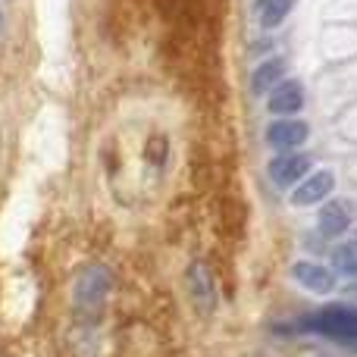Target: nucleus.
I'll return each instance as SVG.
<instances>
[{
  "label": "nucleus",
  "mask_w": 357,
  "mask_h": 357,
  "mask_svg": "<svg viewBox=\"0 0 357 357\" xmlns=\"http://www.w3.org/2000/svg\"><path fill=\"white\" fill-rule=\"evenodd\" d=\"M307 329L320 335H329V339H339L345 345L357 348V310L345 307V304H333V307H323L320 314H314L307 323Z\"/></svg>",
  "instance_id": "obj_1"
},
{
  "label": "nucleus",
  "mask_w": 357,
  "mask_h": 357,
  "mask_svg": "<svg viewBox=\"0 0 357 357\" xmlns=\"http://www.w3.org/2000/svg\"><path fill=\"white\" fill-rule=\"evenodd\" d=\"M307 135H310V129L301 119H276V123L266 129V144L285 154V151L301 148V144L307 142Z\"/></svg>",
  "instance_id": "obj_2"
},
{
  "label": "nucleus",
  "mask_w": 357,
  "mask_h": 357,
  "mask_svg": "<svg viewBox=\"0 0 357 357\" xmlns=\"http://www.w3.org/2000/svg\"><path fill=\"white\" fill-rule=\"evenodd\" d=\"M107 289H110V273H107L104 266H88V270L82 273L79 285H75V301H79L82 307H98V304L104 301Z\"/></svg>",
  "instance_id": "obj_3"
},
{
  "label": "nucleus",
  "mask_w": 357,
  "mask_h": 357,
  "mask_svg": "<svg viewBox=\"0 0 357 357\" xmlns=\"http://www.w3.org/2000/svg\"><path fill=\"white\" fill-rule=\"evenodd\" d=\"M266 107H270V113H276V116H291V113H298L304 107V88L301 82L289 79V82H279L276 88H270V100H266Z\"/></svg>",
  "instance_id": "obj_4"
},
{
  "label": "nucleus",
  "mask_w": 357,
  "mask_h": 357,
  "mask_svg": "<svg viewBox=\"0 0 357 357\" xmlns=\"http://www.w3.org/2000/svg\"><path fill=\"white\" fill-rule=\"evenodd\" d=\"M335 191V176L329 169H320L307 178V182L298 185V191H291V204L298 207H310V204H320L323 197H329Z\"/></svg>",
  "instance_id": "obj_5"
},
{
  "label": "nucleus",
  "mask_w": 357,
  "mask_h": 357,
  "mask_svg": "<svg viewBox=\"0 0 357 357\" xmlns=\"http://www.w3.org/2000/svg\"><path fill=\"white\" fill-rule=\"evenodd\" d=\"M307 169H310V157L289 154V151H285L282 157H276V160L270 163V178L276 185H282V188H289V185H295Z\"/></svg>",
  "instance_id": "obj_6"
},
{
  "label": "nucleus",
  "mask_w": 357,
  "mask_h": 357,
  "mask_svg": "<svg viewBox=\"0 0 357 357\" xmlns=\"http://www.w3.org/2000/svg\"><path fill=\"white\" fill-rule=\"evenodd\" d=\"M291 276H295L304 289H314V291H333V285H335L333 273L323 264H310V260H301V264L291 266Z\"/></svg>",
  "instance_id": "obj_7"
},
{
  "label": "nucleus",
  "mask_w": 357,
  "mask_h": 357,
  "mask_svg": "<svg viewBox=\"0 0 357 357\" xmlns=\"http://www.w3.org/2000/svg\"><path fill=\"white\" fill-rule=\"evenodd\" d=\"M188 285L195 291V301L201 304L204 310H210L216 304V285H213V273H210L207 264H195L188 270Z\"/></svg>",
  "instance_id": "obj_8"
},
{
  "label": "nucleus",
  "mask_w": 357,
  "mask_h": 357,
  "mask_svg": "<svg viewBox=\"0 0 357 357\" xmlns=\"http://www.w3.org/2000/svg\"><path fill=\"white\" fill-rule=\"evenodd\" d=\"M351 226V210L342 201H329L326 207L320 210V232L329 235V238H339L342 232H348Z\"/></svg>",
  "instance_id": "obj_9"
},
{
  "label": "nucleus",
  "mask_w": 357,
  "mask_h": 357,
  "mask_svg": "<svg viewBox=\"0 0 357 357\" xmlns=\"http://www.w3.org/2000/svg\"><path fill=\"white\" fill-rule=\"evenodd\" d=\"M285 79V60L282 56H273V60H264L251 75V91L254 94H264L270 88H276L279 82Z\"/></svg>",
  "instance_id": "obj_10"
},
{
  "label": "nucleus",
  "mask_w": 357,
  "mask_h": 357,
  "mask_svg": "<svg viewBox=\"0 0 357 357\" xmlns=\"http://www.w3.org/2000/svg\"><path fill=\"white\" fill-rule=\"evenodd\" d=\"M291 6H295V0H254V16L264 29H276L285 22Z\"/></svg>",
  "instance_id": "obj_11"
},
{
  "label": "nucleus",
  "mask_w": 357,
  "mask_h": 357,
  "mask_svg": "<svg viewBox=\"0 0 357 357\" xmlns=\"http://www.w3.org/2000/svg\"><path fill=\"white\" fill-rule=\"evenodd\" d=\"M333 266L339 270V276L354 279L357 276V241H345L333 251Z\"/></svg>",
  "instance_id": "obj_12"
},
{
  "label": "nucleus",
  "mask_w": 357,
  "mask_h": 357,
  "mask_svg": "<svg viewBox=\"0 0 357 357\" xmlns=\"http://www.w3.org/2000/svg\"><path fill=\"white\" fill-rule=\"evenodd\" d=\"M0 25H3V16H0Z\"/></svg>",
  "instance_id": "obj_13"
}]
</instances>
